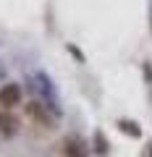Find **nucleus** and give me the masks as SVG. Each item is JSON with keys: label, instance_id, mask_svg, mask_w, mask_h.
Returning a JSON list of instances; mask_svg holds the SVG:
<instances>
[{"label": "nucleus", "instance_id": "0eeeda50", "mask_svg": "<svg viewBox=\"0 0 152 157\" xmlns=\"http://www.w3.org/2000/svg\"><path fill=\"white\" fill-rule=\"evenodd\" d=\"M68 52H71V55L76 58V60H79V63H84V52H81L79 47H73V45H68Z\"/></svg>", "mask_w": 152, "mask_h": 157}, {"label": "nucleus", "instance_id": "1a4fd4ad", "mask_svg": "<svg viewBox=\"0 0 152 157\" xmlns=\"http://www.w3.org/2000/svg\"><path fill=\"white\" fill-rule=\"evenodd\" d=\"M150 18H152V13H150Z\"/></svg>", "mask_w": 152, "mask_h": 157}, {"label": "nucleus", "instance_id": "39448f33", "mask_svg": "<svg viewBox=\"0 0 152 157\" xmlns=\"http://www.w3.org/2000/svg\"><path fill=\"white\" fill-rule=\"evenodd\" d=\"M118 131L121 134H126V136H131V139H139L142 136V128H139V123H136V121H129V118H121L118 123Z\"/></svg>", "mask_w": 152, "mask_h": 157}, {"label": "nucleus", "instance_id": "6e6552de", "mask_svg": "<svg viewBox=\"0 0 152 157\" xmlns=\"http://www.w3.org/2000/svg\"><path fill=\"white\" fill-rule=\"evenodd\" d=\"M150 157H152V147H150Z\"/></svg>", "mask_w": 152, "mask_h": 157}, {"label": "nucleus", "instance_id": "423d86ee", "mask_svg": "<svg viewBox=\"0 0 152 157\" xmlns=\"http://www.w3.org/2000/svg\"><path fill=\"white\" fill-rule=\"evenodd\" d=\"M92 144H95V152H97L100 157H105L107 152H110V144H107V139H105V134H102V131H95Z\"/></svg>", "mask_w": 152, "mask_h": 157}, {"label": "nucleus", "instance_id": "f257e3e1", "mask_svg": "<svg viewBox=\"0 0 152 157\" xmlns=\"http://www.w3.org/2000/svg\"><path fill=\"white\" fill-rule=\"evenodd\" d=\"M24 110H26V115L32 118L34 123H40L42 128H53V126H55V115L58 113H53V107L47 105L45 100H40V97L29 100L26 105H24Z\"/></svg>", "mask_w": 152, "mask_h": 157}, {"label": "nucleus", "instance_id": "20e7f679", "mask_svg": "<svg viewBox=\"0 0 152 157\" xmlns=\"http://www.w3.org/2000/svg\"><path fill=\"white\" fill-rule=\"evenodd\" d=\"M0 131H3V136H13L18 131V121L11 115V110L0 113Z\"/></svg>", "mask_w": 152, "mask_h": 157}, {"label": "nucleus", "instance_id": "f03ea898", "mask_svg": "<svg viewBox=\"0 0 152 157\" xmlns=\"http://www.w3.org/2000/svg\"><path fill=\"white\" fill-rule=\"evenodd\" d=\"M21 100H24V89L16 81H11V84H6L0 89V107L3 110H13L16 105H21Z\"/></svg>", "mask_w": 152, "mask_h": 157}, {"label": "nucleus", "instance_id": "7ed1b4c3", "mask_svg": "<svg viewBox=\"0 0 152 157\" xmlns=\"http://www.w3.org/2000/svg\"><path fill=\"white\" fill-rule=\"evenodd\" d=\"M63 152H66V157H89V149L81 136H68L63 141Z\"/></svg>", "mask_w": 152, "mask_h": 157}]
</instances>
